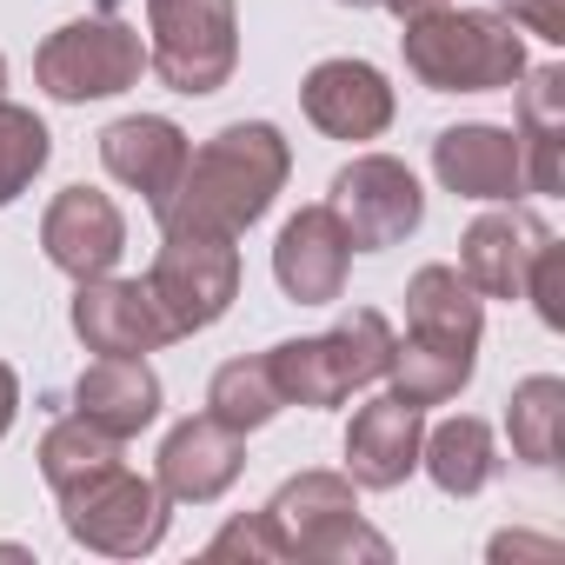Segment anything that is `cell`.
<instances>
[{
  "label": "cell",
  "instance_id": "1",
  "mask_svg": "<svg viewBox=\"0 0 565 565\" xmlns=\"http://www.w3.org/2000/svg\"><path fill=\"white\" fill-rule=\"evenodd\" d=\"M294 173V147L273 120H233L200 153H186L167 200H153L160 233H220L239 239L253 220L273 213L279 186Z\"/></svg>",
  "mask_w": 565,
  "mask_h": 565
},
{
  "label": "cell",
  "instance_id": "2",
  "mask_svg": "<svg viewBox=\"0 0 565 565\" xmlns=\"http://www.w3.org/2000/svg\"><path fill=\"white\" fill-rule=\"evenodd\" d=\"M406 74L433 94H512L525 61V34L505 14L486 8H433L419 21H399Z\"/></svg>",
  "mask_w": 565,
  "mask_h": 565
},
{
  "label": "cell",
  "instance_id": "3",
  "mask_svg": "<svg viewBox=\"0 0 565 565\" xmlns=\"http://www.w3.org/2000/svg\"><path fill=\"white\" fill-rule=\"evenodd\" d=\"M386 360H393V327L386 313L373 307H353L333 333H313V340H279L266 353V373L279 386L287 406H347L360 386H380L386 380Z\"/></svg>",
  "mask_w": 565,
  "mask_h": 565
},
{
  "label": "cell",
  "instance_id": "4",
  "mask_svg": "<svg viewBox=\"0 0 565 565\" xmlns=\"http://www.w3.org/2000/svg\"><path fill=\"white\" fill-rule=\"evenodd\" d=\"M266 519L287 539V558H313V565H386L393 545L360 519V486L347 472H300L266 499Z\"/></svg>",
  "mask_w": 565,
  "mask_h": 565
},
{
  "label": "cell",
  "instance_id": "5",
  "mask_svg": "<svg viewBox=\"0 0 565 565\" xmlns=\"http://www.w3.org/2000/svg\"><path fill=\"white\" fill-rule=\"evenodd\" d=\"M54 499H61L67 539L87 545V552H107V558H140L173 525V499L160 492V479H147V472H134L120 459L100 466V472H87L81 486H67Z\"/></svg>",
  "mask_w": 565,
  "mask_h": 565
},
{
  "label": "cell",
  "instance_id": "6",
  "mask_svg": "<svg viewBox=\"0 0 565 565\" xmlns=\"http://www.w3.org/2000/svg\"><path fill=\"white\" fill-rule=\"evenodd\" d=\"M147 67L186 100L220 94L239 67V8L233 0H147Z\"/></svg>",
  "mask_w": 565,
  "mask_h": 565
},
{
  "label": "cell",
  "instance_id": "7",
  "mask_svg": "<svg viewBox=\"0 0 565 565\" xmlns=\"http://www.w3.org/2000/svg\"><path fill=\"white\" fill-rule=\"evenodd\" d=\"M147 74V41L140 28L114 21V14H87V21H67L41 41L34 54V81L47 100L61 107H87V100H114L127 87H140Z\"/></svg>",
  "mask_w": 565,
  "mask_h": 565
},
{
  "label": "cell",
  "instance_id": "8",
  "mask_svg": "<svg viewBox=\"0 0 565 565\" xmlns=\"http://www.w3.org/2000/svg\"><path fill=\"white\" fill-rule=\"evenodd\" d=\"M147 294L173 340L220 327L239 300V246L220 233H160V253L147 266Z\"/></svg>",
  "mask_w": 565,
  "mask_h": 565
},
{
  "label": "cell",
  "instance_id": "9",
  "mask_svg": "<svg viewBox=\"0 0 565 565\" xmlns=\"http://www.w3.org/2000/svg\"><path fill=\"white\" fill-rule=\"evenodd\" d=\"M327 206L340 213L353 253H386V246L413 239L419 220H426L419 173H413L406 160H393V153H360V160H347V167L333 173Z\"/></svg>",
  "mask_w": 565,
  "mask_h": 565
},
{
  "label": "cell",
  "instance_id": "10",
  "mask_svg": "<svg viewBox=\"0 0 565 565\" xmlns=\"http://www.w3.org/2000/svg\"><path fill=\"white\" fill-rule=\"evenodd\" d=\"M347 266H353V239L327 200L300 206L273 239V279L294 307H333L347 294Z\"/></svg>",
  "mask_w": 565,
  "mask_h": 565
},
{
  "label": "cell",
  "instance_id": "11",
  "mask_svg": "<svg viewBox=\"0 0 565 565\" xmlns=\"http://www.w3.org/2000/svg\"><path fill=\"white\" fill-rule=\"evenodd\" d=\"M74 333L87 353H114V360H147L160 347H173L147 279H74Z\"/></svg>",
  "mask_w": 565,
  "mask_h": 565
},
{
  "label": "cell",
  "instance_id": "12",
  "mask_svg": "<svg viewBox=\"0 0 565 565\" xmlns=\"http://www.w3.org/2000/svg\"><path fill=\"white\" fill-rule=\"evenodd\" d=\"M300 107H307V120H313L327 140H380V134L393 127V114H399L393 81H386L373 61H353V54L320 61V67L300 81Z\"/></svg>",
  "mask_w": 565,
  "mask_h": 565
},
{
  "label": "cell",
  "instance_id": "13",
  "mask_svg": "<svg viewBox=\"0 0 565 565\" xmlns=\"http://www.w3.org/2000/svg\"><path fill=\"white\" fill-rule=\"evenodd\" d=\"M433 173L446 193L459 200H486V206H505L525 193V147L512 127H492V120H459L433 140Z\"/></svg>",
  "mask_w": 565,
  "mask_h": 565
},
{
  "label": "cell",
  "instance_id": "14",
  "mask_svg": "<svg viewBox=\"0 0 565 565\" xmlns=\"http://www.w3.org/2000/svg\"><path fill=\"white\" fill-rule=\"evenodd\" d=\"M41 246H47V259L67 279H100L127 253V213L114 206V193H100L87 180L61 186L54 206H47V220H41Z\"/></svg>",
  "mask_w": 565,
  "mask_h": 565
},
{
  "label": "cell",
  "instance_id": "15",
  "mask_svg": "<svg viewBox=\"0 0 565 565\" xmlns=\"http://www.w3.org/2000/svg\"><path fill=\"white\" fill-rule=\"evenodd\" d=\"M246 466V433L220 426L213 413H193L180 419L167 439H160V459H153V479L173 505H213Z\"/></svg>",
  "mask_w": 565,
  "mask_h": 565
},
{
  "label": "cell",
  "instance_id": "16",
  "mask_svg": "<svg viewBox=\"0 0 565 565\" xmlns=\"http://www.w3.org/2000/svg\"><path fill=\"white\" fill-rule=\"evenodd\" d=\"M552 239V226L525 206H499V213H479L459 239V273H466V287L479 300H519L525 294V266L532 253Z\"/></svg>",
  "mask_w": 565,
  "mask_h": 565
},
{
  "label": "cell",
  "instance_id": "17",
  "mask_svg": "<svg viewBox=\"0 0 565 565\" xmlns=\"http://www.w3.org/2000/svg\"><path fill=\"white\" fill-rule=\"evenodd\" d=\"M419 439H426L419 406H406V399H393V393L366 399V406L353 413V426H347V479H353L360 492H393V486H406V479L419 472Z\"/></svg>",
  "mask_w": 565,
  "mask_h": 565
},
{
  "label": "cell",
  "instance_id": "18",
  "mask_svg": "<svg viewBox=\"0 0 565 565\" xmlns=\"http://www.w3.org/2000/svg\"><path fill=\"white\" fill-rule=\"evenodd\" d=\"M186 153H193V147H186V134H180L167 114H127V120H114V127L100 134V167H107L120 186L147 193V206L173 193Z\"/></svg>",
  "mask_w": 565,
  "mask_h": 565
},
{
  "label": "cell",
  "instance_id": "19",
  "mask_svg": "<svg viewBox=\"0 0 565 565\" xmlns=\"http://www.w3.org/2000/svg\"><path fill=\"white\" fill-rule=\"evenodd\" d=\"M406 340H426V347H446V353H479L486 300L466 287L459 266H419L406 279Z\"/></svg>",
  "mask_w": 565,
  "mask_h": 565
},
{
  "label": "cell",
  "instance_id": "20",
  "mask_svg": "<svg viewBox=\"0 0 565 565\" xmlns=\"http://www.w3.org/2000/svg\"><path fill=\"white\" fill-rule=\"evenodd\" d=\"M74 413L127 446L134 433H147V426L160 419V373H153L147 360H114V353H100V360L74 380Z\"/></svg>",
  "mask_w": 565,
  "mask_h": 565
},
{
  "label": "cell",
  "instance_id": "21",
  "mask_svg": "<svg viewBox=\"0 0 565 565\" xmlns=\"http://www.w3.org/2000/svg\"><path fill=\"white\" fill-rule=\"evenodd\" d=\"M519 147H525V193L552 200L565 186V67L519 74Z\"/></svg>",
  "mask_w": 565,
  "mask_h": 565
},
{
  "label": "cell",
  "instance_id": "22",
  "mask_svg": "<svg viewBox=\"0 0 565 565\" xmlns=\"http://www.w3.org/2000/svg\"><path fill=\"white\" fill-rule=\"evenodd\" d=\"M419 466L433 472V486L446 492V499H479L492 479H499V439H492V426L486 419H472V413H452V419H439L426 439H419Z\"/></svg>",
  "mask_w": 565,
  "mask_h": 565
},
{
  "label": "cell",
  "instance_id": "23",
  "mask_svg": "<svg viewBox=\"0 0 565 565\" xmlns=\"http://www.w3.org/2000/svg\"><path fill=\"white\" fill-rule=\"evenodd\" d=\"M472 373H479V353H446V347H426V340H399L393 333V360H386V393L393 399H406V406H446V399H459L466 386H472Z\"/></svg>",
  "mask_w": 565,
  "mask_h": 565
},
{
  "label": "cell",
  "instance_id": "24",
  "mask_svg": "<svg viewBox=\"0 0 565 565\" xmlns=\"http://www.w3.org/2000/svg\"><path fill=\"white\" fill-rule=\"evenodd\" d=\"M505 433H512V459H525L532 472L558 466V433H565V380L558 373H532L512 386L505 406Z\"/></svg>",
  "mask_w": 565,
  "mask_h": 565
},
{
  "label": "cell",
  "instance_id": "25",
  "mask_svg": "<svg viewBox=\"0 0 565 565\" xmlns=\"http://www.w3.org/2000/svg\"><path fill=\"white\" fill-rule=\"evenodd\" d=\"M279 386H273V373H266V353L259 360H226L213 380H206V413L220 419V426H233V433H259V426H273L279 419Z\"/></svg>",
  "mask_w": 565,
  "mask_h": 565
},
{
  "label": "cell",
  "instance_id": "26",
  "mask_svg": "<svg viewBox=\"0 0 565 565\" xmlns=\"http://www.w3.org/2000/svg\"><path fill=\"white\" fill-rule=\"evenodd\" d=\"M114 459H120V439H114V433H100V426H87L81 413L54 419V426H47V439H41V479H47L54 492L81 486L87 472H100V466H114Z\"/></svg>",
  "mask_w": 565,
  "mask_h": 565
},
{
  "label": "cell",
  "instance_id": "27",
  "mask_svg": "<svg viewBox=\"0 0 565 565\" xmlns=\"http://www.w3.org/2000/svg\"><path fill=\"white\" fill-rule=\"evenodd\" d=\"M47 160H54V134H47L28 107L0 100V206H14V200L41 180Z\"/></svg>",
  "mask_w": 565,
  "mask_h": 565
},
{
  "label": "cell",
  "instance_id": "28",
  "mask_svg": "<svg viewBox=\"0 0 565 565\" xmlns=\"http://www.w3.org/2000/svg\"><path fill=\"white\" fill-rule=\"evenodd\" d=\"M206 558H287V539H279V525H273L266 505H259V512L226 519V525L206 539Z\"/></svg>",
  "mask_w": 565,
  "mask_h": 565
},
{
  "label": "cell",
  "instance_id": "29",
  "mask_svg": "<svg viewBox=\"0 0 565 565\" xmlns=\"http://www.w3.org/2000/svg\"><path fill=\"white\" fill-rule=\"evenodd\" d=\"M519 300H532L539 307V320L558 333L565 327V246L558 239H545L539 253H532V266H525V294Z\"/></svg>",
  "mask_w": 565,
  "mask_h": 565
},
{
  "label": "cell",
  "instance_id": "30",
  "mask_svg": "<svg viewBox=\"0 0 565 565\" xmlns=\"http://www.w3.org/2000/svg\"><path fill=\"white\" fill-rule=\"evenodd\" d=\"M519 34H539L545 47H565V0H499Z\"/></svg>",
  "mask_w": 565,
  "mask_h": 565
},
{
  "label": "cell",
  "instance_id": "31",
  "mask_svg": "<svg viewBox=\"0 0 565 565\" xmlns=\"http://www.w3.org/2000/svg\"><path fill=\"white\" fill-rule=\"evenodd\" d=\"M14 419H21V380H14L8 360H0V439L14 433Z\"/></svg>",
  "mask_w": 565,
  "mask_h": 565
},
{
  "label": "cell",
  "instance_id": "32",
  "mask_svg": "<svg viewBox=\"0 0 565 565\" xmlns=\"http://www.w3.org/2000/svg\"><path fill=\"white\" fill-rule=\"evenodd\" d=\"M512 552H539V558H552L558 545H552V539H512V532H499V539H492V558H512Z\"/></svg>",
  "mask_w": 565,
  "mask_h": 565
},
{
  "label": "cell",
  "instance_id": "33",
  "mask_svg": "<svg viewBox=\"0 0 565 565\" xmlns=\"http://www.w3.org/2000/svg\"><path fill=\"white\" fill-rule=\"evenodd\" d=\"M380 8H393L399 21H419V14H433V8H452V0H380Z\"/></svg>",
  "mask_w": 565,
  "mask_h": 565
},
{
  "label": "cell",
  "instance_id": "34",
  "mask_svg": "<svg viewBox=\"0 0 565 565\" xmlns=\"http://www.w3.org/2000/svg\"><path fill=\"white\" fill-rule=\"evenodd\" d=\"M0 100H8V54H0Z\"/></svg>",
  "mask_w": 565,
  "mask_h": 565
},
{
  "label": "cell",
  "instance_id": "35",
  "mask_svg": "<svg viewBox=\"0 0 565 565\" xmlns=\"http://www.w3.org/2000/svg\"><path fill=\"white\" fill-rule=\"evenodd\" d=\"M340 8H380V0H340Z\"/></svg>",
  "mask_w": 565,
  "mask_h": 565
}]
</instances>
